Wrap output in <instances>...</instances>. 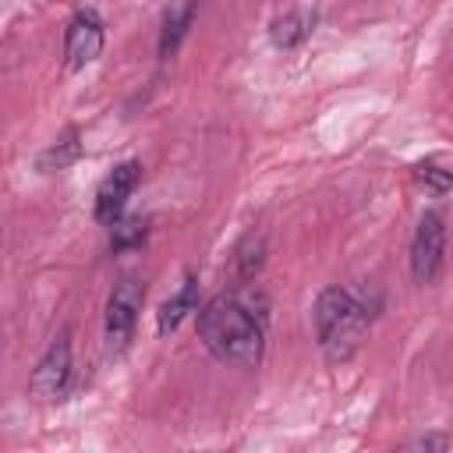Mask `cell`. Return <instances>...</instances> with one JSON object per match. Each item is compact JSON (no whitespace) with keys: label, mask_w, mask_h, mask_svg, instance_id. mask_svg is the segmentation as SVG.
<instances>
[{"label":"cell","mask_w":453,"mask_h":453,"mask_svg":"<svg viewBox=\"0 0 453 453\" xmlns=\"http://www.w3.org/2000/svg\"><path fill=\"white\" fill-rule=\"evenodd\" d=\"M315 329H319V347L329 365H343L357 354L365 329H368V311L365 304L343 290V287H326L315 301Z\"/></svg>","instance_id":"2"},{"label":"cell","mask_w":453,"mask_h":453,"mask_svg":"<svg viewBox=\"0 0 453 453\" xmlns=\"http://www.w3.org/2000/svg\"><path fill=\"white\" fill-rule=\"evenodd\" d=\"M411 446H418V449H446L449 446V435H421Z\"/></svg>","instance_id":"15"},{"label":"cell","mask_w":453,"mask_h":453,"mask_svg":"<svg viewBox=\"0 0 453 453\" xmlns=\"http://www.w3.org/2000/svg\"><path fill=\"white\" fill-rule=\"evenodd\" d=\"M308 18L301 14V11H287V14H280L273 25H269V39H273V46H280V50H294L297 42H304V35H308Z\"/></svg>","instance_id":"10"},{"label":"cell","mask_w":453,"mask_h":453,"mask_svg":"<svg viewBox=\"0 0 453 453\" xmlns=\"http://www.w3.org/2000/svg\"><path fill=\"white\" fill-rule=\"evenodd\" d=\"M67 379H71V343H67V336H60V340H53V343L46 347V354H42L39 365L32 368L28 389H32V396H39V400H57V396L64 393Z\"/></svg>","instance_id":"7"},{"label":"cell","mask_w":453,"mask_h":453,"mask_svg":"<svg viewBox=\"0 0 453 453\" xmlns=\"http://www.w3.org/2000/svg\"><path fill=\"white\" fill-rule=\"evenodd\" d=\"M191 311H198V280H195V276H188L184 287H180L170 301H163V308H159V315H156V333H159V336L173 333Z\"/></svg>","instance_id":"9"},{"label":"cell","mask_w":453,"mask_h":453,"mask_svg":"<svg viewBox=\"0 0 453 453\" xmlns=\"http://www.w3.org/2000/svg\"><path fill=\"white\" fill-rule=\"evenodd\" d=\"M142 304H145V283L138 280H120L110 290V301H106V350L110 354H120L131 343Z\"/></svg>","instance_id":"3"},{"label":"cell","mask_w":453,"mask_h":453,"mask_svg":"<svg viewBox=\"0 0 453 453\" xmlns=\"http://www.w3.org/2000/svg\"><path fill=\"white\" fill-rule=\"evenodd\" d=\"M149 237V219L145 216H120L113 226H110V248L113 251H131V248H142Z\"/></svg>","instance_id":"11"},{"label":"cell","mask_w":453,"mask_h":453,"mask_svg":"<svg viewBox=\"0 0 453 453\" xmlns=\"http://www.w3.org/2000/svg\"><path fill=\"white\" fill-rule=\"evenodd\" d=\"M262 255H265L262 234H248V237L237 244V251H234V273H237L241 280H251V276L262 269Z\"/></svg>","instance_id":"12"},{"label":"cell","mask_w":453,"mask_h":453,"mask_svg":"<svg viewBox=\"0 0 453 453\" xmlns=\"http://www.w3.org/2000/svg\"><path fill=\"white\" fill-rule=\"evenodd\" d=\"M103 39H106L103 18H99L92 7L78 11V14L67 21V32H64V60H67V67H71V71L88 67V64L103 53Z\"/></svg>","instance_id":"6"},{"label":"cell","mask_w":453,"mask_h":453,"mask_svg":"<svg viewBox=\"0 0 453 453\" xmlns=\"http://www.w3.org/2000/svg\"><path fill=\"white\" fill-rule=\"evenodd\" d=\"M78 156H81L78 131H67L60 142H53V145H50V149L39 156V170H64V166H71Z\"/></svg>","instance_id":"13"},{"label":"cell","mask_w":453,"mask_h":453,"mask_svg":"<svg viewBox=\"0 0 453 453\" xmlns=\"http://www.w3.org/2000/svg\"><path fill=\"white\" fill-rule=\"evenodd\" d=\"M414 177H418L425 188H432L435 195H446V191L453 188V170H446V166H439V163H418V166H414Z\"/></svg>","instance_id":"14"},{"label":"cell","mask_w":453,"mask_h":453,"mask_svg":"<svg viewBox=\"0 0 453 453\" xmlns=\"http://www.w3.org/2000/svg\"><path fill=\"white\" fill-rule=\"evenodd\" d=\"M442 255H446V223L439 212H425L418 219L414 241H411V273L418 283H432L442 269Z\"/></svg>","instance_id":"4"},{"label":"cell","mask_w":453,"mask_h":453,"mask_svg":"<svg viewBox=\"0 0 453 453\" xmlns=\"http://www.w3.org/2000/svg\"><path fill=\"white\" fill-rule=\"evenodd\" d=\"M138 180H142V163H138V159L117 163V166L103 177V184H99V191H96V223L113 226V223L124 216V205H127V198L134 195Z\"/></svg>","instance_id":"5"},{"label":"cell","mask_w":453,"mask_h":453,"mask_svg":"<svg viewBox=\"0 0 453 453\" xmlns=\"http://www.w3.org/2000/svg\"><path fill=\"white\" fill-rule=\"evenodd\" d=\"M191 21H195V0H173V4L166 7L163 28H159V57H163V60H170V57L180 50V42H184Z\"/></svg>","instance_id":"8"},{"label":"cell","mask_w":453,"mask_h":453,"mask_svg":"<svg viewBox=\"0 0 453 453\" xmlns=\"http://www.w3.org/2000/svg\"><path fill=\"white\" fill-rule=\"evenodd\" d=\"M198 336L223 365L255 368L262 361V322L234 297H212L205 308H198Z\"/></svg>","instance_id":"1"}]
</instances>
